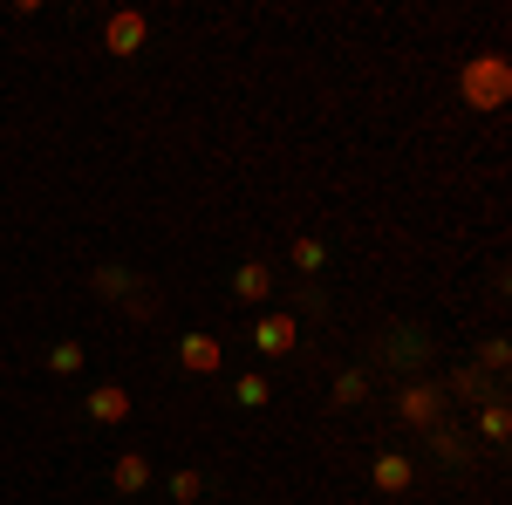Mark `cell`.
<instances>
[{"mask_svg":"<svg viewBox=\"0 0 512 505\" xmlns=\"http://www.w3.org/2000/svg\"><path fill=\"white\" fill-rule=\"evenodd\" d=\"M512 369V349L506 342H485V376H506Z\"/></svg>","mask_w":512,"mask_h":505,"instance_id":"obj_17","label":"cell"},{"mask_svg":"<svg viewBox=\"0 0 512 505\" xmlns=\"http://www.w3.org/2000/svg\"><path fill=\"white\" fill-rule=\"evenodd\" d=\"M48 369H55V376H76V369H82V349H76V342H55Z\"/></svg>","mask_w":512,"mask_h":505,"instance_id":"obj_13","label":"cell"},{"mask_svg":"<svg viewBox=\"0 0 512 505\" xmlns=\"http://www.w3.org/2000/svg\"><path fill=\"white\" fill-rule=\"evenodd\" d=\"M233 396L246 403V410H260V403L274 396V383H267V376H239V389H233Z\"/></svg>","mask_w":512,"mask_h":505,"instance_id":"obj_10","label":"cell"},{"mask_svg":"<svg viewBox=\"0 0 512 505\" xmlns=\"http://www.w3.org/2000/svg\"><path fill=\"white\" fill-rule=\"evenodd\" d=\"M410 485H417V465H410V458H403V451H383V458H376V492H410Z\"/></svg>","mask_w":512,"mask_h":505,"instance_id":"obj_6","label":"cell"},{"mask_svg":"<svg viewBox=\"0 0 512 505\" xmlns=\"http://www.w3.org/2000/svg\"><path fill=\"white\" fill-rule=\"evenodd\" d=\"M437 410H444V396L431 383H403V396H396V417L403 424H437Z\"/></svg>","mask_w":512,"mask_h":505,"instance_id":"obj_3","label":"cell"},{"mask_svg":"<svg viewBox=\"0 0 512 505\" xmlns=\"http://www.w3.org/2000/svg\"><path fill=\"white\" fill-rule=\"evenodd\" d=\"M233 294L239 301H267V294H274V273L260 267V260H246V267L233 273Z\"/></svg>","mask_w":512,"mask_h":505,"instance_id":"obj_8","label":"cell"},{"mask_svg":"<svg viewBox=\"0 0 512 505\" xmlns=\"http://www.w3.org/2000/svg\"><path fill=\"white\" fill-rule=\"evenodd\" d=\"M478 430H485L492 444H499V437H506V430H512V417H506V403H499V396L485 403V417H478Z\"/></svg>","mask_w":512,"mask_h":505,"instance_id":"obj_11","label":"cell"},{"mask_svg":"<svg viewBox=\"0 0 512 505\" xmlns=\"http://www.w3.org/2000/svg\"><path fill=\"white\" fill-rule=\"evenodd\" d=\"M485 376H478V369H458V376H451V396H485Z\"/></svg>","mask_w":512,"mask_h":505,"instance_id":"obj_16","label":"cell"},{"mask_svg":"<svg viewBox=\"0 0 512 505\" xmlns=\"http://www.w3.org/2000/svg\"><path fill=\"white\" fill-rule=\"evenodd\" d=\"M253 342H260L267 355H294L301 349V321H294V314H267V321L253 328Z\"/></svg>","mask_w":512,"mask_h":505,"instance_id":"obj_4","label":"cell"},{"mask_svg":"<svg viewBox=\"0 0 512 505\" xmlns=\"http://www.w3.org/2000/svg\"><path fill=\"white\" fill-rule=\"evenodd\" d=\"M89 417H96V424H123V417H130V389L123 383H96L89 389Z\"/></svg>","mask_w":512,"mask_h":505,"instance_id":"obj_5","label":"cell"},{"mask_svg":"<svg viewBox=\"0 0 512 505\" xmlns=\"http://www.w3.org/2000/svg\"><path fill=\"white\" fill-rule=\"evenodd\" d=\"M144 35H151V21H144L137 7H117V14H110V28H103L110 55H137V48H144Z\"/></svg>","mask_w":512,"mask_h":505,"instance_id":"obj_2","label":"cell"},{"mask_svg":"<svg viewBox=\"0 0 512 505\" xmlns=\"http://www.w3.org/2000/svg\"><path fill=\"white\" fill-rule=\"evenodd\" d=\"M369 396V383H362V369H349V376H335V403H362Z\"/></svg>","mask_w":512,"mask_h":505,"instance_id":"obj_14","label":"cell"},{"mask_svg":"<svg viewBox=\"0 0 512 505\" xmlns=\"http://www.w3.org/2000/svg\"><path fill=\"white\" fill-rule=\"evenodd\" d=\"M110 485H117V492H144V485H151V465H144L137 451H123L117 465H110Z\"/></svg>","mask_w":512,"mask_h":505,"instance_id":"obj_9","label":"cell"},{"mask_svg":"<svg viewBox=\"0 0 512 505\" xmlns=\"http://www.w3.org/2000/svg\"><path fill=\"white\" fill-rule=\"evenodd\" d=\"M458 89H465L472 110H506L512 103V62L506 55H472L465 76H458Z\"/></svg>","mask_w":512,"mask_h":505,"instance_id":"obj_1","label":"cell"},{"mask_svg":"<svg viewBox=\"0 0 512 505\" xmlns=\"http://www.w3.org/2000/svg\"><path fill=\"white\" fill-rule=\"evenodd\" d=\"M321 260H328V253H321V239H294V267H301V273H315Z\"/></svg>","mask_w":512,"mask_h":505,"instance_id":"obj_15","label":"cell"},{"mask_svg":"<svg viewBox=\"0 0 512 505\" xmlns=\"http://www.w3.org/2000/svg\"><path fill=\"white\" fill-rule=\"evenodd\" d=\"M198 492H205L198 471H171V499H178V505H198Z\"/></svg>","mask_w":512,"mask_h":505,"instance_id":"obj_12","label":"cell"},{"mask_svg":"<svg viewBox=\"0 0 512 505\" xmlns=\"http://www.w3.org/2000/svg\"><path fill=\"white\" fill-rule=\"evenodd\" d=\"M178 362H185L192 376H212V369H219V342H212V335H185V342H178Z\"/></svg>","mask_w":512,"mask_h":505,"instance_id":"obj_7","label":"cell"}]
</instances>
